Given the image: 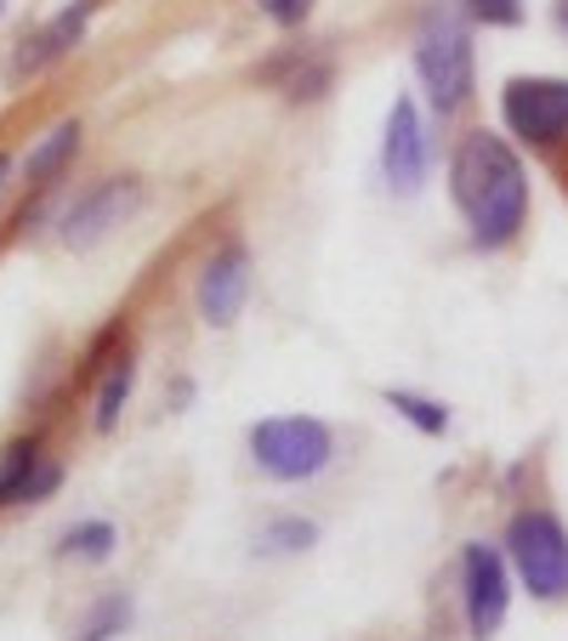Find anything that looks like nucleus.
I'll return each mask as SVG.
<instances>
[{"instance_id": "obj_1", "label": "nucleus", "mask_w": 568, "mask_h": 641, "mask_svg": "<svg viewBox=\"0 0 568 641\" xmlns=\"http://www.w3.org/2000/svg\"><path fill=\"white\" fill-rule=\"evenodd\" d=\"M449 182H455V200L471 222V244L478 251H500V244L517 238L524 211H529V176H524V160L495 131H471L455 147Z\"/></svg>"}, {"instance_id": "obj_13", "label": "nucleus", "mask_w": 568, "mask_h": 641, "mask_svg": "<svg viewBox=\"0 0 568 641\" xmlns=\"http://www.w3.org/2000/svg\"><path fill=\"white\" fill-rule=\"evenodd\" d=\"M34 477H40V442H12V449H7V466H0V506L29 500Z\"/></svg>"}, {"instance_id": "obj_6", "label": "nucleus", "mask_w": 568, "mask_h": 641, "mask_svg": "<svg viewBox=\"0 0 568 641\" xmlns=\"http://www.w3.org/2000/svg\"><path fill=\"white\" fill-rule=\"evenodd\" d=\"M460 584H466V624H471V635H495L506 624V602H511L500 551L495 546H466Z\"/></svg>"}, {"instance_id": "obj_15", "label": "nucleus", "mask_w": 568, "mask_h": 641, "mask_svg": "<svg viewBox=\"0 0 568 641\" xmlns=\"http://www.w3.org/2000/svg\"><path fill=\"white\" fill-rule=\"evenodd\" d=\"M387 404H393V409H398L409 426L433 431V437L449 426V409H444V404H433V398H415V391H387Z\"/></svg>"}, {"instance_id": "obj_16", "label": "nucleus", "mask_w": 568, "mask_h": 641, "mask_svg": "<svg viewBox=\"0 0 568 641\" xmlns=\"http://www.w3.org/2000/svg\"><path fill=\"white\" fill-rule=\"evenodd\" d=\"M131 380H136V369H131V364H114V375H109L103 391H98V431H114V420H120V409H125V398H131Z\"/></svg>"}, {"instance_id": "obj_12", "label": "nucleus", "mask_w": 568, "mask_h": 641, "mask_svg": "<svg viewBox=\"0 0 568 641\" xmlns=\"http://www.w3.org/2000/svg\"><path fill=\"white\" fill-rule=\"evenodd\" d=\"M74 147H80V125L69 120V125H58L52 136H45L40 147H34V154H29V165H23V176L29 182H52L69 160H74Z\"/></svg>"}, {"instance_id": "obj_18", "label": "nucleus", "mask_w": 568, "mask_h": 641, "mask_svg": "<svg viewBox=\"0 0 568 641\" xmlns=\"http://www.w3.org/2000/svg\"><path fill=\"white\" fill-rule=\"evenodd\" d=\"M125 619H131V602H125V597H103V602H98V613L85 619V635H80V641H109Z\"/></svg>"}, {"instance_id": "obj_7", "label": "nucleus", "mask_w": 568, "mask_h": 641, "mask_svg": "<svg viewBox=\"0 0 568 641\" xmlns=\"http://www.w3.org/2000/svg\"><path fill=\"white\" fill-rule=\"evenodd\" d=\"M382 171L398 193H415L426 182V131H420V109L409 96H398L387 114V136H382Z\"/></svg>"}, {"instance_id": "obj_20", "label": "nucleus", "mask_w": 568, "mask_h": 641, "mask_svg": "<svg viewBox=\"0 0 568 641\" xmlns=\"http://www.w3.org/2000/svg\"><path fill=\"white\" fill-rule=\"evenodd\" d=\"M307 12H313V0H267V18H273V23H284V29L302 23Z\"/></svg>"}, {"instance_id": "obj_14", "label": "nucleus", "mask_w": 568, "mask_h": 641, "mask_svg": "<svg viewBox=\"0 0 568 641\" xmlns=\"http://www.w3.org/2000/svg\"><path fill=\"white\" fill-rule=\"evenodd\" d=\"M63 551L85 557V562H109L114 557V522H80L63 533Z\"/></svg>"}, {"instance_id": "obj_17", "label": "nucleus", "mask_w": 568, "mask_h": 641, "mask_svg": "<svg viewBox=\"0 0 568 641\" xmlns=\"http://www.w3.org/2000/svg\"><path fill=\"white\" fill-rule=\"evenodd\" d=\"M313 539H318V528H313V522L284 517V522H273V528L262 533V546H267V551H307Z\"/></svg>"}, {"instance_id": "obj_11", "label": "nucleus", "mask_w": 568, "mask_h": 641, "mask_svg": "<svg viewBox=\"0 0 568 641\" xmlns=\"http://www.w3.org/2000/svg\"><path fill=\"white\" fill-rule=\"evenodd\" d=\"M91 12H98V0H74V12H63V18L45 23V29L34 34V52H23L18 63H23V69H45L52 58H63L69 45L80 40V29H85V18H91Z\"/></svg>"}, {"instance_id": "obj_8", "label": "nucleus", "mask_w": 568, "mask_h": 641, "mask_svg": "<svg viewBox=\"0 0 568 641\" xmlns=\"http://www.w3.org/2000/svg\"><path fill=\"white\" fill-rule=\"evenodd\" d=\"M136 200H142V182H131V176L91 187L85 200H80V205L63 216V238L74 244V251H85V244H98L109 227H120V222L136 211Z\"/></svg>"}, {"instance_id": "obj_10", "label": "nucleus", "mask_w": 568, "mask_h": 641, "mask_svg": "<svg viewBox=\"0 0 568 641\" xmlns=\"http://www.w3.org/2000/svg\"><path fill=\"white\" fill-rule=\"evenodd\" d=\"M262 80H273L291 103H318L329 80H336V69H329V58H284V63H267Z\"/></svg>"}, {"instance_id": "obj_21", "label": "nucleus", "mask_w": 568, "mask_h": 641, "mask_svg": "<svg viewBox=\"0 0 568 641\" xmlns=\"http://www.w3.org/2000/svg\"><path fill=\"white\" fill-rule=\"evenodd\" d=\"M7 176H12V154H0V187H7Z\"/></svg>"}, {"instance_id": "obj_19", "label": "nucleus", "mask_w": 568, "mask_h": 641, "mask_svg": "<svg viewBox=\"0 0 568 641\" xmlns=\"http://www.w3.org/2000/svg\"><path fill=\"white\" fill-rule=\"evenodd\" d=\"M466 12L478 18V23L511 29V23H524V0H466Z\"/></svg>"}, {"instance_id": "obj_4", "label": "nucleus", "mask_w": 568, "mask_h": 641, "mask_svg": "<svg viewBox=\"0 0 568 641\" xmlns=\"http://www.w3.org/2000/svg\"><path fill=\"white\" fill-rule=\"evenodd\" d=\"M511 546V562L524 573V584L535 590L540 602H557L568 597V533L551 511H524L506 533Z\"/></svg>"}, {"instance_id": "obj_5", "label": "nucleus", "mask_w": 568, "mask_h": 641, "mask_svg": "<svg viewBox=\"0 0 568 641\" xmlns=\"http://www.w3.org/2000/svg\"><path fill=\"white\" fill-rule=\"evenodd\" d=\"M506 125L524 142H557L568 131V80H511L506 96Z\"/></svg>"}, {"instance_id": "obj_9", "label": "nucleus", "mask_w": 568, "mask_h": 641, "mask_svg": "<svg viewBox=\"0 0 568 641\" xmlns=\"http://www.w3.org/2000/svg\"><path fill=\"white\" fill-rule=\"evenodd\" d=\"M245 295H251V262H245L240 244H227V251L205 267V278H200V313L222 329V324L240 318Z\"/></svg>"}, {"instance_id": "obj_2", "label": "nucleus", "mask_w": 568, "mask_h": 641, "mask_svg": "<svg viewBox=\"0 0 568 641\" xmlns=\"http://www.w3.org/2000/svg\"><path fill=\"white\" fill-rule=\"evenodd\" d=\"M415 69L433 91V109H460L471 91V40L466 23L455 18V7H433L420 23V45H415Z\"/></svg>"}, {"instance_id": "obj_22", "label": "nucleus", "mask_w": 568, "mask_h": 641, "mask_svg": "<svg viewBox=\"0 0 568 641\" xmlns=\"http://www.w3.org/2000/svg\"><path fill=\"white\" fill-rule=\"evenodd\" d=\"M557 18H562V29H568V0H562V7H557Z\"/></svg>"}, {"instance_id": "obj_3", "label": "nucleus", "mask_w": 568, "mask_h": 641, "mask_svg": "<svg viewBox=\"0 0 568 641\" xmlns=\"http://www.w3.org/2000/svg\"><path fill=\"white\" fill-rule=\"evenodd\" d=\"M251 455L267 477L302 482V477H318L329 466L336 442H329V426L313 415H278V420H262L251 431Z\"/></svg>"}]
</instances>
